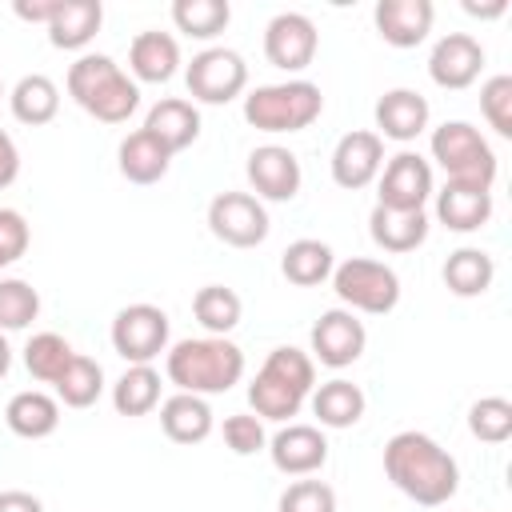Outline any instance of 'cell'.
I'll return each instance as SVG.
<instances>
[{
  "mask_svg": "<svg viewBox=\"0 0 512 512\" xmlns=\"http://www.w3.org/2000/svg\"><path fill=\"white\" fill-rule=\"evenodd\" d=\"M0 512H44V504L32 492L8 488V492H0Z\"/></svg>",
  "mask_w": 512,
  "mask_h": 512,
  "instance_id": "f6af8a7d",
  "label": "cell"
},
{
  "mask_svg": "<svg viewBox=\"0 0 512 512\" xmlns=\"http://www.w3.org/2000/svg\"><path fill=\"white\" fill-rule=\"evenodd\" d=\"M312 416L324 424V428H352L360 416H364V392L360 384L336 376L320 388H312Z\"/></svg>",
  "mask_w": 512,
  "mask_h": 512,
  "instance_id": "83f0119b",
  "label": "cell"
},
{
  "mask_svg": "<svg viewBox=\"0 0 512 512\" xmlns=\"http://www.w3.org/2000/svg\"><path fill=\"white\" fill-rule=\"evenodd\" d=\"M368 332L356 320V312L348 308H328L316 324H312V356L328 368H348L364 356Z\"/></svg>",
  "mask_w": 512,
  "mask_h": 512,
  "instance_id": "4fadbf2b",
  "label": "cell"
},
{
  "mask_svg": "<svg viewBox=\"0 0 512 512\" xmlns=\"http://www.w3.org/2000/svg\"><path fill=\"white\" fill-rule=\"evenodd\" d=\"M224 444H228L236 456H252V452H260V448L268 444L260 416H248V412L228 416V420H224Z\"/></svg>",
  "mask_w": 512,
  "mask_h": 512,
  "instance_id": "60d3db41",
  "label": "cell"
},
{
  "mask_svg": "<svg viewBox=\"0 0 512 512\" xmlns=\"http://www.w3.org/2000/svg\"><path fill=\"white\" fill-rule=\"evenodd\" d=\"M232 20L228 0H176L172 24L192 40H216Z\"/></svg>",
  "mask_w": 512,
  "mask_h": 512,
  "instance_id": "e575fe53",
  "label": "cell"
},
{
  "mask_svg": "<svg viewBox=\"0 0 512 512\" xmlns=\"http://www.w3.org/2000/svg\"><path fill=\"white\" fill-rule=\"evenodd\" d=\"M112 348L128 364H152L168 352V312L156 304H128L112 320Z\"/></svg>",
  "mask_w": 512,
  "mask_h": 512,
  "instance_id": "9c48e42d",
  "label": "cell"
},
{
  "mask_svg": "<svg viewBox=\"0 0 512 512\" xmlns=\"http://www.w3.org/2000/svg\"><path fill=\"white\" fill-rule=\"evenodd\" d=\"M372 20H376V32L384 36V44L416 48L432 32L436 8H432V0H380Z\"/></svg>",
  "mask_w": 512,
  "mask_h": 512,
  "instance_id": "ac0fdd59",
  "label": "cell"
},
{
  "mask_svg": "<svg viewBox=\"0 0 512 512\" xmlns=\"http://www.w3.org/2000/svg\"><path fill=\"white\" fill-rule=\"evenodd\" d=\"M332 288L348 312H368V316H388L400 304V276L368 256H352L332 268Z\"/></svg>",
  "mask_w": 512,
  "mask_h": 512,
  "instance_id": "52a82bcc",
  "label": "cell"
},
{
  "mask_svg": "<svg viewBox=\"0 0 512 512\" xmlns=\"http://www.w3.org/2000/svg\"><path fill=\"white\" fill-rule=\"evenodd\" d=\"M16 176H20V148H16V140L0 128V188H8Z\"/></svg>",
  "mask_w": 512,
  "mask_h": 512,
  "instance_id": "7bdbcfd3",
  "label": "cell"
},
{
  "mask_svg": "<svg viewBox=\"0 0 512 512\" xmlns=\"http://www.w3.org/2000/svg\"><path fill=\"white\" fill-rule=\"evenodd\" d=\"M432 196V164L420 152H396L384 168H380V200L384 208H400V212H424Z\"/></svg>",
  "mask_w": 512,
  "mask_h": 512,
  "instance_id": "7c38bea8",
  "label": "cell"
},
{
  "mask_svg": "<svg viewBox=\"0 0 512 512\" xmlns=\"http://www.w3.org/2000/svg\"><path fill=\"white\" fill-rule=\"evenodd\" d=\"M128 68L144 84H164L180 68V44L168 32H140L128 44Z\"/></svg>",
  "mask_w": 512,
  "mask_h": 512,
  "instance_id": "cb8c5ba5",
  "label": "cell"
},
{
  "mask_svg": "<svg viewBox=\"0 0 512 512\" xmlns=\"http://www.w3.org/2000/svg\"><path fill=\"white\" fill-rule=\"evenodd\" d=\"M384 168V140L376 132H348L332 148V180L348 192L368 188Z\"/></svg>",
  "mask_w": 512,
  "mask_h": 512,
  "instance_id": "2e32d148",
  "label": "cell"
},
{
  "mask_svg": "<svg viewBox=\"0 0 512 512\" xmlns=\"http://www.w3.org/2000/svg\"><path fill=\"white\" fill-rule=\"evenodd\" d=\"M428 148H432V160L448 172V180L476 184V188L492 192V184H496V152L468 120H444L432 132Z\"/></svg>",
  "mask_w": 512,
  "mask_h": 512,
  "instance_id": "8992f818",
  "label": "cell"
},
{
  "mask_svg": "<svg viewBox=\"0 0 512 512\" xmlns=\"http://www.w3.org/2000/svg\"><path fill=\"white\" fill-rule=\"evenodd\" d=\"M480 112L496 136H512V76H488L480 84Z\"/></svg>",
  "mask_w": 512,
  "mask_h": 512,
  "instance_id": "f35d334b",
  "label": "cell"
},
{
  "mask_svg": "<svg viewBox=\"0 0 512 512\" xmlns=\"http://www.w3.org/2000/svg\"><path fill=\"white\" fill-rule=\"evenodd\" d=\"M28 220L16 212V208H0V268L16 264L24 252H28Z\"/></svg>",
  "mask_w": 512,
  "mask_h": 512,
  "instance_id": "b9f144b4",
  "label": "cell"
},
{
  "mask_svg": "<svg viewBox=\"0 0 512 512\" xmlns=\"http://www.w3.org/2000/svg\"><path fill=\"white\" fill-rule=\"evenodd\" d=\"M384 476L416 504L440 508L456 496L460 488V468L456 460L424 432H396L384 444Z\"/></svg>",
  "mask_w": 512,
  "mask_h": 512,
  "instance_id": "6da1fadb",
  "label": "cell"
},
{
  "mask_svg": "<svg viewBox=\"0 0 512 512\" xmlns=\"http://www.w3.org/2000/svg\"><path fill=\"white\" fill-rule=\"evenodd\" d=\"M120 176L132 180V184H156L168 176V164H172V152L148 132V128H136L120 140Z\"/></svg>",
  "mask_w": 512,
  "mask_h": 512,
  "instance_id": "603a6c76",
  "label": "cell"
},
{
  "mask_svg": "<svg viewBox=\"0 0 512 512\" xmlns=\"http://www.w3.org/2000/svg\"><path fill=\"white\" fill-rule=\"evenodd\" d=\"M492 276H496V264L484 248H456L448 260H444V284L452 296H484L492 288Z\"/></svg>",
  "mask_w": 512,
  "mask_h": 512,
  "instance_id": "f546056e",
  "label": "cell"
},
{
  "mask_svg": "<svg viewBox=\"0 0 512 512\" xmlns=\"http://www.w3.org/2000/svg\"><path fill=\"white\" fill-rule=\"evenodd\" d=\"M160 428L172 444H200L212 436V408L204 396L176 392L160 404Z\"/></svg>",
  "mask_w": 512,
  "mask_h": 512,
  "instance_id": "484cf974",
  "label": "cell"
},
{
  "mask_svg": "<svg viewBox=\"0 0 512 512\" xmlns=\"http://www.w3.org/2000/svg\"><path fill=\"white\" fill-rule=\"evenodd\" d=\"M368 232H372L376 248H384V252H416L428 240V216L376 204L368 216Z\"/></svg>",
  "mask_w": 512,
  "mask_h": 512,
  "instance_id": "4316f807",
  "label": "cell"
},
{
  "mask_svg": "<svg viewBox=\"0 0 512 512\" xmlns=\"http://www.w3.org/2000/svg\"><path fill=\"white\" fill-rule=\"evenodd\" d=\"M184 84L200 104H228L248 88V64L232 48H204L192 56Z\"/></svg>",
  "mask_w": 512,
  "mask_h": 512,
  "instance_id": "ba28073f",
  "label": "cell"
},
{
  "mask_svg": "<svg viewBox=\"0 0 512 512\" xmlns=\"http://www.w3.org/2000/svg\"><path fill=\"white\" fill-rule=\"evenodd\" d=\"M316 48H320L316 24L304 12H280L264 28V56L280 72H304L316 60Z\"/></svg>",
  "mask_w": 512,
  "mask_h": 512,
  "instance_id": "8fae6325",
  "label": "cell"
},
{
  "mask_svg": "<svg viewBox=\"0 0 512 512\" xmlns=\"http://www.w3.org/2000/svg\"><path fill=\"white\" fill-rule=\"evenodd\" d=\"M144 128L176 156V152H184L188 144H196V136H200V112H196V104L192 100H180V96H164L160 104H152L148 108V120H144Z\"/></svg>",
  "mask_w": 512,
  "mask_h": 512,
  "instance_id": "44dd1931",
  "label": "cell"
},
{
  "mask_svg": "<svg viewBox=\"0 0 512 512\" xmlns=\"http://www.w3.org/2000/svg\"><path fill=\"white\" fill-rule=\"evenodd\" d=\"M276 512H336V492L324 480H296L280 492Z\"/></svg>",
  "mask_w": 512,
  "mask_h": 512,
  "instance_id": "ab89813d",
  "label": "cell"
},
{
  "mask_svg": "<svg viewBox=\"0 0 512 512\" xmlns=\"http://www.w3.org/2000/svg\"><path fill=\"white\" fill-rule=\"evenodd\" d=\"M240 312H244L240 296L232 288H224V284H204L192 296V316L204 324L208 336H228L240 324Z\"/></svg>",
  "mask_w": 512,
  "mask_h": 512,
  "instance_id": "d6a6232c",
  "label": "cell"
},
{
  "mask_svg": "<svg viewBox=\"0 0 512 512\" xmlns=\"http://www.w3.org/2000/svg\"><path fill=\"white\" fill-rule=\"evenodd\" d=\"M268 456L284 476H312L328 460V440L316 424H288L268 440Z\"/></svg>",
  "mask_w": 512,
  "mask_h": 512,
  "instance_id": "e0dca14e",
  "label": "cell"
},
{
  "mask_svg": "<svg viewBox=\"0 0 512 512\" xmlns=\"http://www.w3.org/2000/svg\"><path fill=\"white\" fill-rule=\"evenodd\" d=\"M468 432L484 444H504L512 436V404L504 396H480L468 408Z\"/></svg>",
  "mask_w": 512,
  "mask_h": 512,
  "instance_id": "74e56055",
  "label": "cell"
},
{
  "mask_svg": "<svg viewBox=\"0 0 512 512\" xmlns=\"http://www.w3.org/2000/svg\"><path fill=\"white\" fill-rule=\"evenodd\" d=\"M4 424L24 436V440H44L60 428V400L40 392V388H28V392H16L4 408Z\"/></svg>",
  "mask_w": 512,
  "mask_h": 512,
  "instance_id": "d4e9b609",
  "label": "cell"
},
{
  "mask_svg": "<svg viewBox=\"0 0 512 512\" xmlns=\"http://www.w3.org/2000/svg\"><path fill=\"white\" fill-rule=\"evenodd\" d=\"M160 404V372L152 364H128V372L112 384V408L120 416H148Z\"/></svg>",
  "mask_w": 512,
  "mask_h": 512,
  "instance_id": "1f68e13d",
  "label": "cell"
},
{
  "mask_svg": "<svg viewBox=\"0 0 512 512\" xmlns=\"http://www.w3.org/2000/svg\"><path fill=\"white\" fill-rule=\"evenodd\" d=\"M312 388H316L312 356L292 344H280L268 352L256 380L248 384V404L260 420H292L312 396Z\"/></svg>",
  "mask_w": 512,
  "mask_h": 512,
  "instance_id": "3957f363",
  "label": "cell"
},
{
  "mask_svg": "<svg viewBox=\"0 0 512 512\" xmlns=\"http://www.w3.org/2000/svg\"><path fill=\"white\" fill-rule=\"evenodd\" d=\"M68 96L100 124H124L140 108L136 80L104 52H88L68 68Z\"/></svg>",
  "mask_w": 512,
  "mask_h": 512,
  "instance_id": "277c9868",
  "label": "cell"
},
{
  "mask_svg": "<svg viewBox=\"0 0 512 512\" xmlns=\"http://www.w3.org/2000/svg\"><path fill=\"white\" fill-rule=\"evenodd\" d=\"M164 372L180 392L192 396H216L240 384L244 376V352L228 336H196L180 340L164 356Z\"/></svg>",
  "mask_w": 512,
  "mask_h": 512,
  "instance_id": "7a4b0ae2",
  "label": "cell"
},
{
  "mask_svg": "<svg viewBox=\"0 0 512 512\" xmlns=\"http://www.w3.org/2000/svg\"><path fill=\"white\" fill-rule=\"evenodd\" d=\"M72 356H76V348H72L60 332H36V336L24 344V368H28L36 380H44V384H56L60 372L72 364Z\"/></svg>",
  "mask_w": 512,
  "mask_h": 512,
  "instance_id": "d590c367",
  "label": "cell"
},
{
  "mask_svg": "<svg viewBox=\"0 0 512 512\" xmlns=\"http://www.w3.org/2000/svg\"><path fill=\"white\" fill-rule=\"evenodd\" d=\"M488 216H492V192L488 188L448 180L436 192V220L452 232H476L488 224Z\"/></svg>",
  "mask_w": 512,
  "mask_h": 512,
  "instance_id": "ffe728a7",
  "label": "cell"
},
{
  "mask_svg": "<svg viewBox=\"0 0 512 512\" xmlns=\"http://www.w3.org/2000/svg\"><path fill=\"white\" fill-rule=\"evenodd\" d=\"M0 96H4V80H0Z\"/></svg>",
  "mask_w": 512,
  "mask_h": 512,
  "instance_id": "c3c4849f",
  "label": "cell"
},
{
  "mask_svg": "<svg viewBox=\"0 0 512 512\" xmlns=\"http://www.w3.org/2000/svg\"><path fill=\"white\" fill-rule=\"evenodd\" d=\"M8 368H12V348H8V340H4V332H0V380L8 376Z\"/></svg>",
  "mask_w": 512,
  "mask_h": 512,
  "instance_id": "7dc6e473",
  "label": "cell"
},
{
  "mask_svg": "<svg viewBox=\"0 0 512 512\" xmlns=\"http://www.w3.org/2000/svg\"><path fill=\"white\" fill-rule=\"evenodd\" d=\"M40 316V292L28 280H0V332H20Z\"/></svg>",
  "mask_w": 512,
  "mask_h": 512,
  "instance_id": "8d00e7d4",
  "label": "cell"
},
{
  "mask_svg": "<svg viewBox=\"0 0 512 512\" xmlns=\"http://www.w3.org/2000/svg\"><path fill=\"white\" fill-rule=\"evenodd\" d=\"M480 68H484V48L476 36L468 32H448L436 40L432 56H428V76L432 84L448 88V92H460V88H472L480 80Z\"/></svg>",
  "mask_w": 512,
  "mask_h": 512,
  "instance_id": "5bb4252c",
  "label": "cell"
},
{
  "mask_svg": "<svg viewBox=\"0 0 512 512\" xmlns=\"http://www.w3.org/2000/svg\"><path fill=\"white\" fill-rule=\"evenodd\" d=\"M428 116H432V108H428V100L420 96V92H412V88H392V92H384L380 100H376V136L384 140H396V144H408V140H416L424 128H428Z\"/></svg>",
  "mask_w": 512,
  "mask_h": 512,
  "instance_id": "d6986e66",
  "label": "cell"
},
{
  "mask_svg": "<svg viewBox=\"0 0 512 512\" xmlns=\"http://www.w3.org/2000/svg\"><path fill=\"white\" fill-rule=\"evenodd\" d=\"M332 268H336V260H332V248L324 244V240H292L288 248H284V256H280V272H284V280L288 284H296V288H316V284H324L328 276H332Z\"/></svg>",
  "mask_w": 512,
  "mask_h": 512,
  "instance_id": "f1b7e54d",
  "label": "cell"
},
{
  "mask_svg": "<svg viewBox=\"0 0 512 512\" xmlns=\"http://www.w3.org/2000/svg\"><path fill=\"white\" fill-rule=\"evenodd\" d=\"M8 104H12V116H16L20 124L40 128V124L56 120V112H60V88H56L48 76L32 72V76H24V80L12 88Z\"/></svg>",
  "mask_w": 512,
  "mask_h": 512,
  "instance_id": "4dcf8cb0",
  "label": "cell"
},
{
  "mask_svg": "<svg viewBox=\"0 0 512 512\" xmlns=\"http://www.w3.org/2000/svg\"><path fill=\"white\" fill-rule=\"evenodd\" d=\"M248 184L256 192V200H292L300 192V160L296 152L280 148V144H260L248 152Z\"/></svg>",
  "mask_w": 512,
  "mask_h": 512,
  "instance_id": "9a60e30c",
  "label": "cell"
},
{
  "mask_svg": "<svg viewBox=\"0 0 512 512\" xmlns=\"http://www.w3.org/2000/svg\"><path fill=\"white\" fill-rule=\"evenodd\" d=\"M324 112V96L312 80L260 84L244 96V120L260 132H304Z\"/></svg>",
  "mask_w": 512,
  "mask_h": 512,
  "instance_id": "5b68a950",
  "label": "cell"
},
{
  "mask_svg": "<svg viewBox=\"0 0 512 512\" xmlns=\"http://www.w3.org/2000/svg\"><path fill=\"white\" fill-rule=\"evenodd\" d=\"M504 8H508L504 0H496V4H468V0H464V12H468V16H500Z\"/></svg>",
  "mask_w": 512,
  "mask_h": 512,
  "instance_id": "bcb514c9",
  "label": "cell"
},
{
  "mask_svg": "<svg viewBox=\"0 0 512 512\" xmlns=\"http://www.w3.org/2000/svg\"><path fill=\"white\" fill-rule=\"evenodd\" d=\"M208 228L232 248H256L268 236V212L252 192H220L208 204Z\"/></svg>",
  "mask_w": 512,
  "mask_h": 512,
  "instance_id": "30bf717a",
  "label": "cell"
},
{
  "mask_svg": "<svg viewBox=\"0 0 512 512\" xmlns=\"http://www.w3.org/2000/svg\"><path fill=\"white\" fill-rule=\"evenodd\" d=\"M56 388V400L64 404V408H88V404H96L100 400V392H104V368L92 360V356H72V364L60 372V380L52 384Z\"/></svg>",
  "mask_w": 512,
  "mask_h": 512,
  "instance_id": "836d02e7",
  "label": "cell"
},
{
  "mask_svg": "<svg viewBox=\"0 0 512 512\" xmlns=\"http://www.w3.org/2000/svg\"><path fill=\"white\" fill-rule=\"evenodd\" d=\"M100 20H104L100 0H60L52 20H48V44L64 48V52H76L100 32Z\"/></svg>",
  "mask_w": 512,
  "mask_h": 512,
  "instance_id": "7402d4cb",
  "label": "cell"
},
{
  "mask_svg": "<svg viewBox=\"0 0 512 512\" xmlns=\"http://www.w3.org/2000/svg\"><path fill=\"white\" fill-rule=\"evenodd\" d=\"M56 4H60V0H32V4H28V0H16V4H12V12H16L20 20H32V24H44V28H48V20H52Z\"/></svg>",
  "mask_w": 512,
  "mask_h": 512,
  "instance_id": "ee69618b",
  "label": "cell"
}]
</instances>
